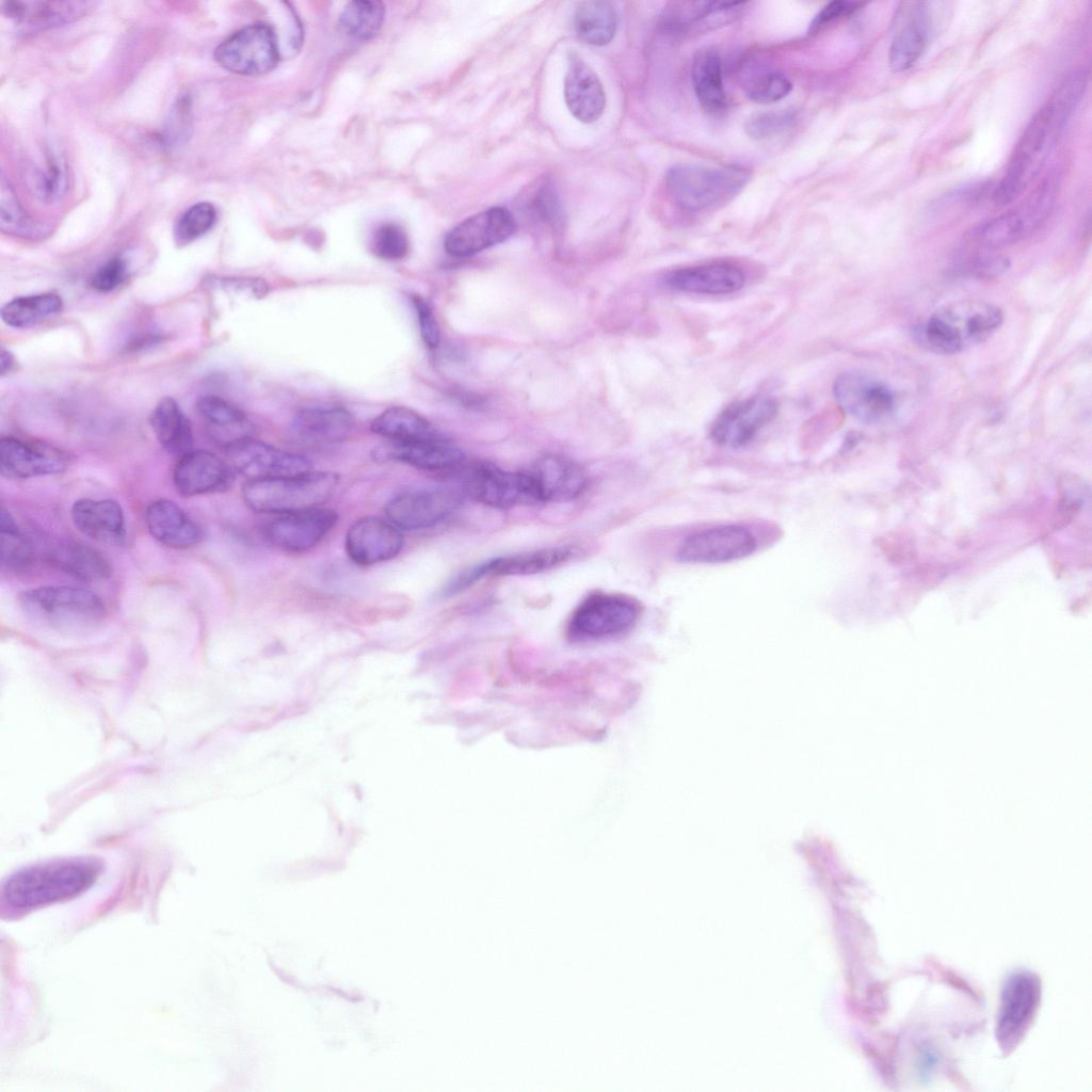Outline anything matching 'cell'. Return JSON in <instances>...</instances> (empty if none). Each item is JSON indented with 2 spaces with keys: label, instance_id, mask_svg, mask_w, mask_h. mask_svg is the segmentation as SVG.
Returning <instances> with one entry per match:
<instances>
[{
  "label": "cell",
  "instance_id": "39",
  "mask_svg": "<svg viewBox=\"0 0 1092 1092\" xmlns=\"http://www.w3.org/2000/svg\"><path fill=\"white\" fill-rule=\"evenodd\" d=\"M0 532L3 569L12 573L29 569L38 557V549L19 528L13 515L3 509L0 513Z\"/></svg>",
  "mask_w": 1092,
  "mask_h": 1092
},
{
  "label": "cell",
  "instance_id": "40",
  "mask_svg": "<svg viewBox=\"0 0 1092 1092\" xmlns=\"http://www.w3.org/2000/svg\"><path fill=\"white\" fill-rule=\"evenodd\" d=\"M62 308L63 301L57 293L19 296L3 305L1 319L9 326L25 328L59 314Z\"/></svg>",
  "mask_w": 1092,
  "mask_h": 1092
},
{
  "label": "cell",
  "instance_id": "21",
  "mask_svg": "<svg viewBox=\"0 0 1092 1092\" xmlns=\"http://www.w3.org/2000/svg\"><path fill=\"white\" fill-rule=\"evenodd\" d=\"M404 544L400 530L390 521L375 516H365L348 529L344 548L356 564L369 566L394 559Z\"/></svg>",
  "mask_w": 1092,
  "mask_h": 1092
},
{
  "label": "cell",
  "instance_id": "4",
  "mask_svg": "<svg viewBox=\"0 0 1092 1092\" xmlns=\"http://www.w3.org/2000/svg\"><path fill=\"white\" fill-rule=\"evenodd\" d=\"M749 178L746 170L738 165L682 163L667 172L665 187L680 210L701 213L726 205L740 193Z\"/></svg>",
  "mask_w": 1092,
  "mask_h": 1092
},
{
  "label": "cell",
  "instance_id": "35",
  "mask_svg": "<svg viewBox=\"0 0 1092 1092\" xmlns=\"http://www.w3.org/2000/svg\"><path fill=\"white\" fill-rule=\"evenodd\" d=\"M691 79L702 109L711 115L722 114L727 107V97L723 83L722 63L717 50L704 48L695 53L692 61Z\"/></svg>",
  "mask_w": 1092,
  "mask_h": 1092
},
{
  "label": "cell",
  "instance_id": "36",
  "mask_svg": "<svg viewBox=\"0 0 1092 1092\" xmlns=\"http://www.w3.org/2000/svg\"><path fill=\"white\" fill-rule=\"evenodd\" d=\"M744 95L757 103H772L784 99L792 89L790 80L767 63L749 62L739 77Z\"/></svg>",
  "mask_w": 1092,
  "mask_h": 1092
},
{
  "label": "cell",
  "instance_id": "41",
  "mask_svg": "<svg viewBox=\"0 0 1092 1092\" xmlns=\"http://www.w3.org/2000/svg\"><path fill=\"white\" fill-rule=\"evenodd\" d=\"M26 180L31 192L45 203L59 200L68 188V167L63 156L49 151L44 164L31 165Z\"/></svg>",
  "mask_w": 1092,
  "mask_h": 1092
},
{
  "label": "cell",
  "instance_id": "37",
  "mask_svg": "<svg viewBox=\"0 0 1092 1092\" xmlns=\"http://www.w3.org/2000/svg\"><path fill=\"white\" fill-rule=\"evenodd\" d=\"M616 11L610 1L589 0L577 5L574 18L578 37L587 44H609L616 30Z\"/></svg>",
  "mask_w": 1092,
  "mask_h": 1092
},
{
  "label": "cell",
  "instance_id": "44",
  "mask_svg": "<svg viewBox=\"0 0 1092 1092\" xmlns=\"http://www.w3.org/2000/svg\"><path fill=\"white\" fill-rule=\"evenodd\" d=\"M216 209L208 202L192 205L176 221L174 240L177 245H187L207 234L215 224Z\"/></svg>",
  "mask_w": 1092,
  "mask_h": 1092
},
{
  "label": "cell",
  "instance_id": "43",
  "mask_svg": "<svg viewBox=\"0 0 1092 1092\" xmlns=\"http://www.w3.org/2000/svg\"><path fill=\"white\" fill-rule=\"evenodd\" d=\"M0 227L4 232L20 237H36L42 232L41 225L23 210L4 178L1 180Z\"/></svg>",
  "mask_w": 1092,
  "mask_h": 1092
},
{
  "label": "cell",
  "instance_id": "50",
  "mask_svg": "<svg viewBox=\"0 0 1092 1092\" xmlns=\"http://www.w3.org/2000/svg\"><path fill=\"white\" fill-rule=\"evenodd\" d=\"M126 262L115 257L97 269L91 278L92 287L99 292H109L118 287L126 276Z\"/></svg>",
  "mask_w": 1092,
  "mask_h": 1092
},
{
  "label": "cell",
  "instance_id": "29",
  "mask_svg": "<svg viewBox=\"0 0 1092 1092\" xmlns=\"http://www.w3.org/2000/svg\"><path fill=\"white\" fill-rule=\"evenodd\" d=\"M664 282L670 288L697 294H726L740 290L745 282L743 272L728 262H712L687 267L669 273Z\"/></svg>",
  "mask_w": 1092,
  "mask_h": 1092
},
{
  "label": "cell",
  "instance_id": "48",
  "mask_svg": "<svg viewBox=\"0 0 1092 1092\" xmlns=\"http://www.w3.org/2000/svg\"><path fill=\"white\" fill-rule=\"evenodd\" d=\"M794 122L796 117L791 111H769L751 117L744 129L751 139L768 140L787 131Z\"/></svg>",
  "mask_w": 1092,
  "mask_h": 1092
},
{
  "label": "cell",
  "instance_id": "47",
  "mask_svg": "<svg viewBox=\"0 0 1092 1092\" xmlns=\"http://www.w3.org/2000/svg\"><path fill=\"white\" fill-rule=\"evenodd\" d=\"M373 253L385 260H399L410 251L406 231L396 223H384L375 231L372 244Z\"/></svg>",
  "mask_w": 1092,
  "mask_h": 1092
},
{
  "label": "cell",
  "instance_id": "33",
  "mask_svg": "<svg viewBox=\"0 0 1092 1092\" xmlns=\"http://www.w3.org/2000/svg\"><path fill=\"white\" fill-rule=\"evenodd\" d=\"M90 2L80 1H9L6 15L21 29L45 30L70 22L82 16Z\"/></svg>",
  "mask_w": 1092,
  "mask_h": 1092
},
{
  "label": "cell",
  "instance_id": "45",
  "mask_svg": "<svg viewBox=\"0 0 1092 1092\" xmlns=\"http://www.w3.org/2000/svg\"><path fill=\"white\" fill-rule=\"evenodd\" d=\"M196 410L205 421L219 430L239 429L247 421L243 411L229 401L214 395H206L198 398Z\"/></svg>",
  "mask_w": 1092,
  "mask_h": 1092
},
{
  "label": "cell",
  "instance_id": "34",
  "mask_svg": "<svg viewBox=\"0 0 1092 1092\" xmlns=\"http://www.w3.org/2000/svg\"><path fill=\"white\" fill-rule=\"evenodd\" d=\"M149 422L156 439L167 453L181 457L192 451V425L175 399L161 398L150 414Z\"/></svg>",
  "mask_w": 1092,
  "mask_h": 1092
},
{
  "label": "cell",
  "instance_id": "49",
  "mask_svg": "<svg viewBox=\"0 0 1092 1092\" xmlns=\"http://www.w3.org/2000/svg\"><path fill=\"white\" fill-rule=\"evenodd\" d=\"M529 207L544 222L557 226L562 222L563 212L559 194L549 179H543L531 191Z\"/></svg>",
  "mask_w": 1092,
  "mask_h": 1092
},
{
  "label": "cell",
  "instance_id": "10",
  "mask_svg": "<svg viewBox=\"0 0 1092 1092\" xmlns=\"http://www.w3.org/2000/svg\"><path fill=\"white\" fill-rule=\"evenodd\" d=\"M577 556L574 546H552L496 557L461 572L440 590L443 597L453 596L488 576H528L557 567Z\"/></svg>",
  "mask_w": 1092,
  "mask_h": 1092
},
{
  "label": "cell",
  "instance_id": "54",
  "mask_svg": "<svg viewBox=\"0 0 1092 1092\" xmlns=\"http://www.w3.org/2000/svg\"><path fill=\"white\" fill-rule=\"evenodd\" d=\"M0 366H1V374L2 375L7 373L13 368V366H14V357H13V355L9 351H6L4 349L1 352Z\"/></svg>",
  "mask_w": 1092,
  "mask_h": 1092
},
{
  "label": "cell",
  "instance_id": "9",
  "mask_svg": "<svg viewBox=\"0 0 1092 1092\" xmlns=\"http://www.w3.org/2000/svg\"><path fill=\"white\" fill-rule=\"evenodd\" d=\"M461 501V492L450 485L414 486L394 495L384 510L397 528L419 530L446 519Z\"/></svg>",
  "mask_w": 1092,
  "mask_h": 1092
},
{
  "label": "cell",
  "instance_id": "6",
  "mask_svg": "<svg viewBox=\"0 0 1092 1092\" xmlns=\"http://www.w3.org/2000/svg\"><path fill=\"white\" fill-rule=\"evenodd\" d=\"M338 481L335 472L312 470L296 476L247 480L242 487V498L256 512L287 514L320 507L332 497Z\"/></svg>",
  "mask_w": 1092,
  "mask_h": 1092
},
{
  "label": "cell",
  "instance_id": "28",
  "mask_svg": "<svg viewBox=\"0 0 1092 1092\" xmlns=\"http://www.w3.org/2000/svg\"><path fill=\"white\" fill-rule=\"evenodd\" d=\"M564 98L569 112L582 123L598 119L606 106V94L598 76L575 52L568 58Z\"/></svg>",
  "mask_w": 1092,
  "mask_h": 1092
},
{
  "label": "cell",
  "instance_id": "51",
  "mask_svg": "<svg viewBox=\"0 0 1092 1092\" xmlns=\"http://www.w3.org/2000/svg\"><path fill=\"white\" fill-rule=\"evenodd\" d=\"M412 302L416 310L423 342L430 349L436 348L439 343V326L430 305L419 295H413Z\"/></svg>",
  "mask_w": 1092,
  "mask_h": 1092
},
{
  "label": "cell",
  "instance_id": "27",
  "mask_svg": "<svg viewBox=\"0 0 1092 1092\" xmlns=\"http://www.w3.org/2000/svg\"><path fill=\"white\" fill-rule=\"evenodd\" d=\"M42 556L63 573L86 582L103 581L113 574L110 560L80 541L62 539L47 543Z\"/></svg>",
  "mask_w": 1092,
  "mask_h": 1092
},
{
  "label": "cell",
  "instance_id": "23",
  "mask_svg": "<svg viewBox=\"0 0 1092 1092\" xmlns=\"http://www.w3.org/2000/svg\"><path fill=\"white\" fill-rule=\"evenodd\" d=\"M1047 214L1041 204L1029 197L1022 207L980 222L970 229L968 240L986 250L1007 246L1029 235Z\"/></svg>",
  "mask_w": 1092,
  "mask_h": 1092
},
{
  "label": "cell",
  "instance_id": "15",
  "mask_svg": "<svg viewBox=\"0 0 1092 1092\" xmlns=\"http://www.w3.org/2000/svg\"><path fill=\"white\" fill-rule=\"evenodd\" d=\"M777 411V401L769 396H753L736 401L714 419L710 437L720 447H744L774 419Z\"/></svg>",
  "mask_w": 1092,
  "mask_h": 1092
},
{
  "label": "cell",
  "instance_id": "7",
  "mask_svg": "<svg viewBox=\"0 0 1092 1092\" xmlns=\"http://www.w3.org/2000/svg\"><path fill=\"white\" fill-rule=\"evenodd\" d=\"M641 614L640 603L620 593L595 592L573 611L567 636L573 641H593L628 631Z\"/></svg>",
  "mask_w": 1092,
  "mask_h": 1092
},
{
  "label": "cell",
  "instance_id": "38",
  "mask_svg": "<svg viewBox=\"0 0 1092 1092\" xmlns=\"http://www.w3.org/2000/svg\"><path fill=\"white\" fill-rule=\"evenodd\" d=\"M370 429L388 440L419 439L439 433L422 415L402 405L382 412L372 420Z\"/></svg>",
  "mask_w": 1092,
  "mask_h": 1092
},
{
  "label": "cell",
  "instance_id": "31",
  "mask_svg": "<svg viewBox=\"0 0 1092 1092\" xmlns=\"http://www.w3.org/2000/svg\"><path fill=\"white\" fill-rule=\"evenodd\" d=\"M744 2L682 1L669 5L662 25L671 32L703 31L729 22L742 11Z\"/></svg>",
  "mask_w": 1092,
  "mask_h": 1092
},
{
  "label": "cell",
  "instance_id": "20",
  "mask_svg": "<svg viewBox=\"0 0 1092 1092\" xmlns=\"http://www.w3.org/2000/svg\"><path fill=\"white\" fill-rule=\"evenodd\" d=\"M338 514L328 508L283 514L266 525L267 541L287 552H303L316 546L336 525Z\"/></svg>",
  "mask_w": 1092,
  "mask_h": 1092
},
{
  "label": "cell",
  "instance_id": "16",
  "mask_svg": "<svg viewBox=\"0 0 1092 1092\" xmlns=\"http://www.w3.org/2000/svg\"><path fill=\"white\" fill-rule=\"evenodd\" d=\"M373 456L441 473L460 470L465 459L463 451L441 433L412 440H388L373 451Z\"/></svg>",
  "mask_w": 1092,
  "mask_h": 1092
},
{
  "label": "cell",
  "instance_id": "22",
  "mask_svg": "<svg viewBox=\"0 0 1092 1092\" xmlns=\"http://www.w3.org/2000/svg\"><path fill=\"white\" fill-rule=\"evenodd\" d=\"M234 480L229 463L206 450H192L182 455L173 470L174 486L186 497L224 492Z\"/></svg>",
  "mask_w": 1092,
  "mask_h": 1092
},
{
  "label": "cell",
  "instance_id": "3",
  "mask_svg": "<svg viewBox=\"0 0 1092 1092\" xmlns=\"http://www.w3.org/2000/svg\"><path fill=\"white\" fill-rule=\"evenodd\" d=\"M1001 309L982 300H961L936 309L915 328L917 341L936 354H957L985 341L1000 326Z\"/></svg>",
  "mask_w": 1092,
  "mask_h": 1092
},
{
  "label": "cell",
  "instance_id": "30",
  "mask_svg": "<svg viewBox=\"0 0 1092 1092\" xmlns=\"http://www.w3.org/2000/svg\"><path fill=\"white\" fill-rule=\"evenodd\" d=\"M354 429L352 414L339 406L303 410L293 418L290 432L305 445H332L347 439Z\"/></svg>",
  "mask_w": 1092,
  "mask_h": 1092
},
{
  "label": "cell",
  "instance_id": "26",
  "mask_svg": "<svg viewBox=\"0 0 1092 1092\" xmlns=\"http://www.w3.org/2000/svg\"><path fill=\"white\" fill-rule=\"evenodd\" d=\"M145 524L155 540L174 549L194 547L204 537L198 523L168 499H157L148 504Z\"/></svg>",
  "mask_w": 1092,
  "mask_h": 1092
},
{
  "label": "cell",
  "instance_id": "52",
  "mask_svg": "<svg viewBox=\"0 0 1092 1092\" xmlns=\"http://www.w3.org/2000/svg\"><path fill=\"white\" fill-rule=\"evenodd\" d=\"M863 3L856 1L837 0L829 2L813 18L809 25V32H817L830 23L855 12Z\"/></svg>",
  "mask_w": 1092,
  "mask_h": 1092
},
{
  "label": "cell",
  "instance_id": "11",
  "mask_svg": "<svg viewBox=\"0 0 1092 1092\" xmlns=\"http://www.w3.org/2000/svg\"><path fill=\"white\" fill-rule=\"evenodd\" d=\"M223 68L239 75L258 76L273 69L279 51L273 29L264 23L246 26L223 41L214 50Z\"/></svg>",
  "mask_w": 1092,
  "mask_h": 1092
},
{
  "label": "cell",
  "instance_id": "1",
  "mask_svg": "<svg viewBox=\"0 0 1092 1092\" xmlns=\"http://www.w3.org/2000/svg\"><path fill=\"white\" fill-rule=\"evenodd\" d=\"M1087 86L1082 70L1067 76L1034 114L1014 147L1008 166L993 191L997 206L1015 202L1038 176Z\"/></svg>",
  "mask_w": 1092,
  "mask_h": 1092
},
{
  "label": "cell",
  "instance_id": "8",
  "mask_svg": "<svg viewBox=\"0 0 1092 1092\" xmlns=\"http://www.w3.org/2000/svg\"><path fill=\"white\" fill-rule=\"evenodd\" d=\"M1041 1001V981L1029 970L1017 969L1003 981L996 1022V1040L1005 1055L1021 1043Z\"/></svg>",
  "mask_w": 1092,
  "mask_h": 1092
},
{
  "label": "cell",
  "instance_id": "46",
  "mask_svg": "<svg viewBox=\"0 0 1092 1092\" xmlns=\"http://www.w3.org/2000/svg\"><path fill=\"white\" fill-rule=\"evenodd\" d=\"M1010 268L1007 257L995 253H977L960 261L954 271L958 275L970 278H995Z\"/></svg>",
  "mask_w": 1092,
  "mask_h": 1092
},
{
  "label": "cell",
  "instance_id": "19",
  "mask_svg": "<svg viewBox=\"0 0 1092 1092\" xmlns=\"http://www.w3.org/2000/svg\"><path fill=\"white\" fill-rule=\"evenodd\" d=\"M515 227L514 216L507 208L492 207L451 229L444 246L454 257H468L505 241L513 235Z\"/></svg>",
  "mask_w": 1092,
  "mask_h": 1092
},
{
  "label": "cell",
  "instance_id": "53",
  "mask_svg": "<svg viewBox=\"0 0 1092 1092\" xmlns=\"http://www.w3.org/2000/svg\"><path fill=\"white\" fill-rule=\"evenodd\" d=\"M190 101L187 98H180L174 106L172 111L170 124L166 128V139L173 142H178L182 138H187L190 129Z\"/></svg>",
  "mask_w": 1092,
  "mask_h": 1092
},
{
  "label": "cell",
  "instance_id": "17",
  "mask_svg": "<svg viewBox=\"0 0 1092 1092\" xmlns=\"http://www.w3.org/2000/svg\"><path fill=\"white\" fill-rule=\"evenodd\" d=\"M839 407L864 423H877L895 408L893 390L882 381L858 372H842L833 384Z\"/></svg>",
  "mask_w": 1092,
  "mask_h": 1092
},
{
  "label": "cell",
  "instance_id": "2",
  "mask_svg": "<svg viewBox=\"0 0 1092 1092\" xmlns=\"http://www.w3.org/2000/svg\"><path fill=\"white\" fill-rule=\"evenodd\" d=\"M101 871V861L92 856L63 857L23 867L2 884L1 910L19 915L75 898L89 889Z\"/></svg>",
  "mask_w": 1092,
  "mask_h": 1092
},
{
  "label": "cell",
  "instance_id": "24",
  "mask_svg": "<svg viewBox=\"0 0 1092 1092\" xmlns=\"http://www.w3.org/2000/svg\"><path fill=\"white\" fill-rule=\"evenodd\" d=\"M539 503L564 502L579 497L588 485V477L574 461L561 455H546L526 469Z\"/></svg>",
  "mask_w": 1092,
  "mask_h": 1092
},
{
  "label": "cell",
  "instance_id": "42",
  "mask_svg": "<svg viewBox=\"0 0 1092 1092\" xmlns=\"http://www.w3.org/2000/svg\"><path fill=\"white\" fill-rule=\"evenodd\" d=\"M384 14L385 9L381 1H351L339 16V26L347 35L358 41H368L381 30Z\"/></svg>",
  "mask_w": 1092,
  "mask_h": 1092
},
{
  "label": "cell",
  "instance_id": "32",
  "mask_svg": "<svg viewBox=\"0 0 1092 1092\" xmlns=\"http://www.w3.org/2000/svg\"><path fill=\"white\" fill-rule=\"evenodd\" d=\"M901 25L895 32L888 52L889 66L894 71L911 68L922 54L929 36L931 18L926 2L911 3Z\"/></svg>",
  "mask_w": 1092,
  "mask_h": 1092
},
{
  "label": "cell",
  "instance_id": "5",
  "mask_svg": "<svg viewBox=\"0 0 1092 1092\" xmlns=\"http://www.w3.org/2000/svg\"><path fill=\"white\" fill-rule=\"evenodd\" d=\"M18 605L32 621L59 631H81L103 621L107 608L96 593L69 585L30 589L18 595Z\"/></svg>",
  "mask_w": 1092,
  "mask_h": 1092
},
{
  "label": "cell",
  "instance_id": "12",
  "mask_svg": "<svg viewBox=\"0 0 1092 1092\" xmlns=\"http://www.w3.org/2000/svg\"><path fill=\"white\" fill-rule=\"evenodd\" d=\"M465 489L476 501L495 509L539 503L526 469L511 471L493 463L473 465L467 472Z\"/></svg>",
  "mask_w": 1092,
  "mask_h": 1092
},
{
  "label": "cell",
  "instance_id": "14",
  "mask_svg": "<svg viewBox=\"0 0 1092 1092\" xmlns=\"http://www.w3.org/2000/svg\"><path fill=\"white\" fill-rule=\"evenodd\" d=\"M757 543L754 534L736 524L720 525L686 536L676 550V560L690 564L726 563L752 555Z\"/></svg>",
  "mask_w": 1092,
  "mask_h": 1092
},
{
  "label": "cell",
  "instance_id": "25",
  "mask_svg": "<svg viewBox=\"0 0 1092 1092\" xmlns=\"http://www.w3.org/2000/svg\"><path fill=\"white\" fill-rule=\"evenodd\" d=\"M70 517L82 534L98 543L119 546L126 541L124 510L113 499H78L71 505Z\"/></svg>",
  "mask_w": 1092,
  "mask_h": 1092
},
{
  "label": "cell",
  "instance_id": "13",
  "mask_svg": "<svg viewBox=\"0 0 1092 1092\" xmlns=\"http://www.w3.org/2000/svg\"><path fill=\"white\" fill-rule=\"evenodd\" d=\"M225 454L232 469L248 480L296 476L311 470V463L305 456L248 436L225 444Z\"/></svg>",
  "mask_w": 1092,
  "mask_h": 1092
},
{
  "label": "cell",
  "instance_id": "18",
  "mask_svg": "<svg viewBox=\"0 0 1092 1092\" xmlns=\"http://www.w3.org/2000/svg\"><path fill=\"white\" fill-rule=\"evenodd\" d=\"M70 464L69 454L47 443L12 436L0 440V470L10 479H28L57 475Z\"/></svg>",
  "mask_w": 1092,
  "mask_h": 1092
}]
</instances>
